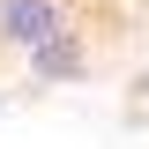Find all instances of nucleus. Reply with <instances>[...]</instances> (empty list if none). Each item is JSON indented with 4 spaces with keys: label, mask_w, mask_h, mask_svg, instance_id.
<instances>
[{
    "label": "nucleus",
    "mask_w": 149,
    "mask_h": 149,
    "mask_svg": "<svg viewBox=\"0 0 149 149\" xmlns=\"http://www.w3.org/2000/svg\"><path fill=\"white\" fill-rule=\"evenodd\" d=\"M90 67H97V37H90V22H67V30H52L37 52H22L30 90H74V82H90Z\"/></svg>",
    "instance_id": "1"
},
{
    "label": "nucleus",
    "mask_w": 149,
    "mask_h": 149,
    "mask_svg": "<svg viewBox=\"0 0 149 149\" xmlns=\"http://www.w3.org/2000/svg\"><path fill=\"white\" fill-rule=\"evenodd\" d=\"M134 104H149V60L134 67Z\"/></svg>",
    "instance_id": "3"
},
{
    "label": "nucleus",
    "mask_w": 149,
    "mask_h": 149,
    "mask_svg": "<svg viewBox=\"0 0 149 149\" xmlns=\"http://www.w3.org/2000/svg\"><path fill=\"white\" fill-rule=\"evenodd\" d=\"M0 112H8V82H0Z\"/></svg>",
    "instance_id": "4"
},
{
    "label": "nucleus",
    "mask_w": 149,
    "mask_h": 149,
    "mask_svg": "<svg viewBox=\"0 0 149 149\" xmlns=\"http://www.w3.org/2000/svg\"><path fill=\"white\" fill-rule=\"evenodd\" d=\"M67 22H82L74 15V0H0V52H37L52 30H67Z\"/></svg>",
    "instance_id": "2"
}]
</instances>
